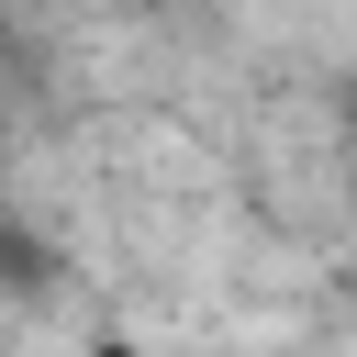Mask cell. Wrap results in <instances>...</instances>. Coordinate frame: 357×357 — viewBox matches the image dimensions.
I'll return each mask as SVG.
<instances>
[{"mask_svg": "<svg viewBox=\"0 0 357 357\" xmlns=\"http://www.w3.org/2000/svg\"><path fill=\"white\" fill-rule=\"evenodd\" d=\"M89 357H134V346H89Z\"/></svg>", "mask_w": 357, "mask_h": 357, "instance_id": "1", "label": "cell"}]
</instances>
